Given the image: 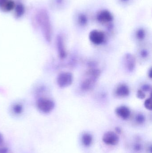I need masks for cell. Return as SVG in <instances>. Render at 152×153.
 <instances>
[{
	"instance_id": "cell-1",
	"label": "cell",
	"mask_w": 152,
	"mask_h": 153,
	"mask_svg": "<svg viewBox=\"0 0 152 153\" xmlns=\"http://www.w3.org/2000/svg\"><path fill=\"white\" fill-rule=\"evenodd\" d=\"M37 21L46 40L47 42H51L52 35V29L50 17L46 11L42 10L39 12L37 16Z\"/></svg>"
},
{
	"instance_id": "cell-2",
	"label": "cell",
	"mask_w": 152,
	"mask_h": 153,
	"mask_svg": "<svg viewBox=\"0 0 152 153\" xmlns=\"http://www.w3.org/2000/svg\"><path fill=\"white\" fill-rule=\"evenodd\" d=\"M101 72L97 69H92L89 71L87 73L88 77L84 80L81 84L82 90L85 91L91 90L94 86Z\"/></svg>"
},
{
	"instance_id": "cell-3",
	"label": "cell",
	"mask_w": 152,
	"mask_h": 153,
	"mask_svg": "<svg viewBox=\"0 0 152 153\" xmlns=\"http://www.w3.org/2000/svg\"><path fill=\"white\" fill-rule=\"evenodd\" d=\"M73 76L70 72H62L59 74L57 78L58 85L61 88L68 87L72 84Z\"/></svg>"
},
{
	"instance_id": "cell-4",
	"label": "cell",
	"mask_w": 152,
	"mask_h": 153,
	"mask_svg": "<svg viewBox=\"0 0 152 153\" xmlns=\"http://www.w3.org/2000/svg\"><path fill=\"white\" fill-rule=\"evenodd\" d=\"M54 107L55 104L54 102L49 99H40L37 102V108L40 111L43 113H50L54 109Z\"/></svg>"
},
{
	"instance_id": "cell-5",
	"label": "cell",
	"mask_w": 152,
	"mask_h": 153,
	"mask_svg": "<svg viewBox=\"0 0 152 153\" xmlns=\"http://www.w3.org/2000/svg\"><path fill=\"white\" fill-rule=\"evenodd\" d=\"M103 141L107 145H117L119 142V137L117 134L113 131H108L104 134Z\"/></svg>"
},
{
	"instance_id": "cell-6",
	"label": "cell",
	"mask_w": 152,
	"mask_h": 153,
	"mask_svg": "<svg viewBox=\"0 0 152 153\" xmlns=\"http://www.w3.org/2000/svg\"><path fill=\"white\" fill-rule=\"evenodd\" d=\"M89 38L93 44L100 45L104 42L105 35L102 31L94 30L91 31L89 33Z\"/></svg>"
},
{
	"instance_id": "cell-7",
	"label": "cell",
	"mask_w": 152,
	"mask_h": 153,
	"mask_svg": "<svg viewBox=\"0 0 152 153\" xmlns=\"http://www.w3.org/2000/svg\"><path fill=\"white\" fill-rule=\"evenodd\" d=\"M56 44L59 57L62 59L66 58L67 53L65 48L64 40L62 37L60 35L57 36Z\"/></svg>"
},
{
	"instance_id": "cell-8",
	"label": "cell",
	"mask_w": 152,
	"mask_h": 153,
	"mask_svg": "<svg viewBox=\"0 0 152 153\" xmlns=\"http://www.w3.org/2000/svg\"><path fill=\"white\" fill-rule=\"evenodd\" d=\"M113 19L112 14L106 10L101 11L97 15V20L101 23H109L112 21Z\"/></svg>"
},
{
	"instance_id": "cell-9",
	"label": "cell",
	"mask_w": 152,
	"mask_h": 153,
	"mask_svg": "<svg viewBox=\"0 0 152 153\" xmlns=\"http://www.w3.org/2000/svg\"><path fill=\"white\" fill-rule=\"evenodd\" d=\"M125 65L129 72H133L136 67V59L134 55L127 53L125 56Z\"/></svg>"
},
{
	"instance_id": "cell-10",
	"label": "cell",
	"mask_w": 152,
	"mask_h": 153,
	"mask_svg": "<svg viewBox=\"0 0 152 153\" xmlns=\"http://www.w3.org/2000/svg\"><path fill=\"white\" fill-rule=\"evenodd\" d=\"M115 112L117 116L123 120H127L131 114L129 109L126 106H120L117 107L115 110Z\"/></svg>"
},
{
	"instance_id": "cell-11",
	"label": "cell",
	"mask_w": 152,
	"mask_h": 153,
	"mask_svg": "<svg viewBox=\"0 0 152 153\" xmlns=\"http://www.w3.org/2000/svg\"><path fill=\"white\" fill-rule=\"evenodd\" d=\"M115 94L117 97L124 98L127 97L130 94L129 88L126 85L122 84L120 85L115 90Z\"/></svg>"
},
{
	"instance_id": "cell-12",
	"label": "cell",
	"mask_w": 152,
	"mask_h": 153,
	"mask_svg": "<svg viewBox=\"0 0 152 153\" xmlns=\"http://www.w3.org/2000/svg\"><path fill=\"white\" fill-rule=\"evenodd\" d=\"M81 142L84 146L86 147H89L93 143V136L89 133H84L82 135V137H81Z\"/></svg>"
},
{
	"instance_id": "cell-13",
	"label": "cell",
	"mask_w": 152,
	"mask_h": 153,
	"mask_svg": "<svg viewBox=\"0 0 152 153\" xmlns=\"http://www.w3.org/2000/svg\"><path fill=\"white\" fill-rule=\"evenodd\" d=\"M15 14L17 18H20L25 13V7L21 4H18L15 7Z\"/></svg>"
},
{
	"instance_id": "cell-14",
	"label": "cell",
	"mask_w": 152,
	"mask_h": 153,
	"mask_svg": "<svg viewBox=\"0 0 152 153\" xmlns=\"http://www.w3.org/2000/svg\"><path fill=\"white\" fill-rule=\"evenodd\" d=\"M79 23V25L82 26H84L86 25L87 23V18L85 14L81 13L79 14L78 18Z\"/></svg>"
},
{
	"instance_id": "cell-15",
	"label": "cell",
	"mask_w": 152,
	"mask_h": 153,
	"mask_svg": "<svg viewBox=\"0 0 152 153\" xmlns=\"http://www.w3.org/2000/svg\"><path fill=\"white\" fill-rule=\"evenodd\" d=\"M15 7V4L13 1L12 0H9L4 5L3 10L6 11H10L12 10Z\"/></svg>"
},
{
	"instance_id": "cell-16",
	"label": "cell",
	"mask_w": 152,
	"mask_h": 153,
	"mask_svg": "<svg viewBox=\"0 0 152 153\" xmlns=\"http://www.w3.org/2000/svg\"><path fill=\"white\" fill-rule=\"evenodd\" d=\"M136 37L137 39L142 40L144 39L145 36V32L143 29H139L136 32Z\"/></svg>"
},
{
	"instance_id": "cell-17",
	"label": "cell",
	"mask_w": 152,
	"mask_h": 153,
	"mask_svg": "<svg viewBox=\"0 0 152 153\" xmlns=\"http://www.w3.org/2000/svg\"><path fill=\"white\" fill-rule=\"evenodd\" d=\"M144 105L145 108L146 109L150 111L152 110V99L151 97L148 98V99H146V100L145 101Z\"/></svg>"
},
{
	"instance_id": "cell-18",
	"label": "cell",
	"mask_w": 152,
	"mask_h": 153,
	"mask_svg": "<svg viewBox=\"0 0 152 153\" xmlns=\"http://www.w3.org/2000/svg\"><path fill=\"white\" fill-rule=\"evenodd\" d=\"M145 120V117L142 114H138L136 117L137 122L139 124H142L144 123Z\"/></svg>"
},
{
	"instance_id": "cell-19",
	"label": "cell",
	"mask_w": 152,
	"mask_h": 153,
	"mask_svg": "<svg viewBox=\"0 0 152 153\" xmlns=\"http://www.w3.org/2000/svg\"><path fill=\"white\" fill-rule=\"evenodd\" d=\"M13 111L17 114H21L22 111V107L19 104H16L13 108Z\"/></svg>"
},
{
	"instance_id": "cell-20",
	"label": "cell",
	"mask_w": 152,
	"mask_h": 153,
	"mask_svg": "<svg viewBox=\"0 0 152 153\" xmlns=\"http://www.w3.org/2000/svg\"><path fill=\"white\" fill-rule=\"evenodd\" d=\"M137 96L138 99L142 100L145 99V94L144 92L142 90H139L137 91Z\"/></svg>"
},
{
	"instance_id": "cell-21",
	"label": "cell",
	"mask_w": 152,
	"mask_h": 153,
	"mask_svg": "<svg viewBox=\"0 0 152 153\" xmlns=\"http://www.w3.org/2000/svg\"><path fill=\"white\" fill-rule=\"evenodd\" d=\"M142 88V91H143L148 92L151 91V86L150 85H144Z\"/></svg>"
},
{
	"instance_id": "cell-22",
	"label": "cell",
	"mask_w": 152,
	"mask_h": 153,
	"mask_svg": "<svg viewBox=\"0 0 152 153\" xmlns=\"http://www.w3.org/2000/svg\"><path fill=\"white\" fill-rule=\"evenodd\" d=\"M9 0H0V8H1L2 9H3L4 5Z\"/></svg>"
},
{
	"instance_id": "cell-23",
	"label": "cell",
	"mask_w": 152,
	"mask_h": 153,
	"mask_svg": "<svg viewBox=\"0 0 152 153\" xmlns=\"http://www.w3.org/2000/svg\"><path fill=\"white\" fill-rule=\"evenodd\" d=\"M141 55L143 58H145L148 56V52L145 50H142L141 52Z\"/></svg>"
},
{
	"instance_id": "cell-24",
	"label": "cell",
	"mask_w": 152,
	"mask_h": 153,
	"mask_svg": "<svg viewBox=\"0 0 152 153\" xmlns=\"http://www.w3.org/2000/svg\"><path fill=\"white\" fill-rule=\"evenodd\" d=\"M134 148L136 151H141V149H142V146H141V144H137L135 145V146Z\"/></svg>"
},
{
	"instance_id": "cell-25",
	"label": "cell",
	"mask_w": 152,
	"mask_h": 153,
	"mask_svg": "<svg viewBox=\"0 0 152 153\" xmlns=\"http://www.w3.org/2000/svg\"><path fill=\"white\" fill-rule=\"evenodd\" d=\"M8 151V149L5 147L0 148V153H7Z\"/></svg>"
},
{
	"instance_id": "cell-26",
	"label": "cell",
	"mask_w": 152,
	"mask_h": 153,
	"mask_svg": "<svg viewBox=\"0 0 152 153\" xmlns=\"http://www.w3.org/2000/svg\"><path fill=\"white\" fill-rule=\"evenodd\" d=\"M3 142V137L2 135L0 134V144L2 143Z\"/></svg>"
},
{
	"instance_id": "cell-27",
	"label": "cell",
	"mask_w": 152,
	"mask_h": 153,
	"mask_svg": "<svg viewBox=\"0 0 152 153\" xmlns=\"http://www.w3.org/2000/svg\"><path fill=\"white\" fill-rule=\"evenodd\" d=\"M148 76H149V77H150V78H152V74L151 68V69H150V71H149V74H148Z\"/></svg>"
},
{
	"instance_id": "cell-28",
	"label": "cell",
	"mask_w": 152,
	"mask_h": 153,
	"mask_svg": "<svg viewBox=\"0 0 152 153\" xmlns=\"http://www.w3.org/2000/svg\"><path fill=\"white\" fill-rule=\"evenodd\" d=\"M122 1L124 2H127L128 1H129V0H121Z\"/></svg>"
}]
</instances>
